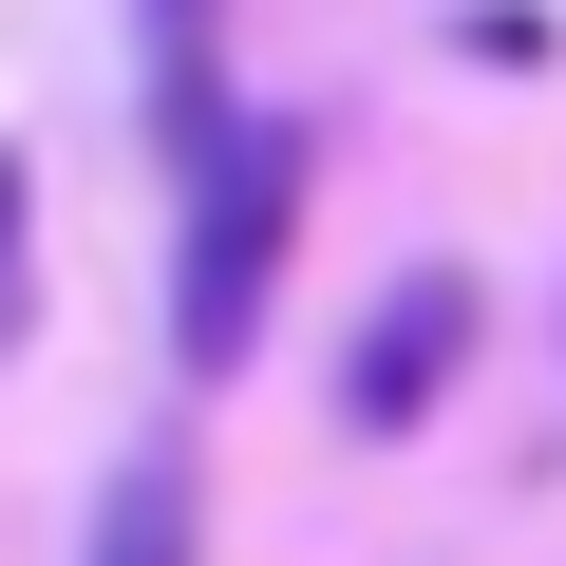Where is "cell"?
Instances as JSON below:
<instances>
[{
	"label": "cell",
	"instance_id": "cell-3",
	"mask_svg": "<svg viewBox=\"0 0 566 566\" xmlns=\"http://www.w3.org/2000/svg\"><path fill=\"white\" fill-rule=\"evenodd\" d=\"M76 566H208V472H189V434H133V453H114Z\"/></svg>",
	"mask_w": 566,
	"mask_h": 566
},
{
	"label": "cell",
	"instance_id": "cell-1",
	"mask_svg": "<svg viewBox=\"0 0 566 566\" xmlns=\"http://www.w3.org/2000/svg\"><path fill=\"white\" fill-rule=\"evenodd\" d=\"M283 245H303V133L245 114L227 151H189V264H170V359H189V378H245V359H264Z\"/></svg>",
	"mask_w": 566,
	"mask_h": 566
},
{
	"label": "cell",
	"instance_id": "cell-2",
	"mask_svg": "<svg viewBox=\"0 0 566 566\" xmlns=\"http://www.w3.org/2000/svg\"><path fill=\"white\" fill-rule=\"evenodd\" d=\"M453 378H472V264H416L397 303L359 322V359H340V416H359V434H416Z\"/></svg>",
	"mask_w": 566,
	"mask_h": 566
},
{
	"label": "cell",
	"instance_id": "cell-4",
	"mask_svg": "<svg viewBox=\"0 0 566 566\" xmlns=\"http://www.w3.org/2000/svg\"><path fill=\"white\" fill-rule=\"evenodd\" d=\"M39 340V170L0 151V359Z\"/></svg>",
	"mask_w": 566,
	"mask_h": 566
}]
</instances>
